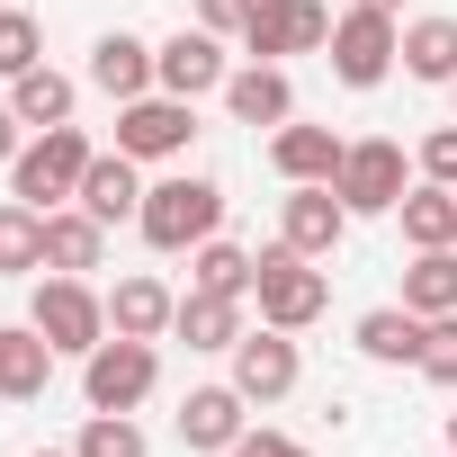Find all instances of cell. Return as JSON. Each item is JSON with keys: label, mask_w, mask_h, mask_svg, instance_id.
I'll use <instances>...</instances> for the list:
<instances>
[{"label": "cell", "mask_w": 457, "mask_h": 457, "mask_svg": "<svg viewBox=\"0 0 457 457\" xmlns=\"http://www.w3.org/2000/svg\"><path fill=\"white\" fill-rule=\"evenodd\" d=\"M54 377V341L37 323H0V403H37Z\"/></svg>", "instance_id": "5bb4252c"}, {"label": "cell", "mask_w": 457, "mask_h": 457, "mask_svg": "<svg viewBox=\"0 0 457 457\" xmlns=\"http://www.w3.org/2000/svg\"><path fill=\"white\" fill-rule=\"evenodd\" d=\"M153 386H162V359H153V341H126V332H108V341L81 359V395H90V412H135Z\"/></svg>", "instance_id": "5b68a950"}, {"label": "cell", "mask_w": 457, "mask_h": 457, "mask_svg": "<svg viewBox=\"0 0 457 457\" xmlns=\"http://www.w3.org/2000/svg\"><path fill=\"white\" fill-rule=\"evenodd\" d=\"M37 457H81V448H37Z\"/></svg>", "instance_id": "8d00e7d4"}, {"label": "cell", "mask_w": 457, "mask_h": 457, "mask_svg": "<svg viewBox=\"0 0 457 457\" xmlns=\"http://www.w3.org/2000/svg\"><path fill=\"white\" fill-rule=\"evenodd\" d=\"M28 270H46V206L0 197V278H28Z\"/></svg>", "instance_id": "cb8c5ba5"}, {"label": "cell", "mask_w": 457, "mask_h": 457, "mask_svg": "<svg viewBox=\"0 0 457 457\" xmlns=\"http://www.w3.org/2000/svg\"><path fill=\"white\" fill-rule=\"evenodd\" d=\"M19 153H28V144H19V108H10V99H0V170H10Z\"/></svg>", "instance_id": "e575fe53"}, {"label": "cell", "mask_w": 457, "mask_h": 457, "mask_svg": "<svg viewBox=\"0 0 457 457\" xmlns=\"http://www.w3.org/2000/svg\"><path fill=\"white\" fill-rule=\"evenodd\" d=\"M37 19L28 10H0V81H19V72H37Z\"/></svg>", "instance_id": "f546056e"}, {"label": "cell", "mask_w": 457, "mask_h": 457, "mask_svg": "<svg viewBox=\"0 0 457 457\" xmlns=\"http://www.w3.org/2000/svg\"><path fill=\"white\" fill-rule=\"evenodd\" d=\"M314 46H332V10H323V0H261L252 28H243V54H252V63L314 54Z\"/></svg>", "instance_id": "9c48e42d"}, {"label": "cell", "mask_w": 457, "mask_h": 457, "mask_svg": "<svg viewBox=\"0 0 457 457\" xmlns=\"http://www.w3.org/2000/svg\"><path fill=\"white\" fill-rule=\"evenodd\" d=\"M448 448H457V412H448Z\"/></svg>", "instance_id": "74e56055"}, {"label": "cell", "mask_w": 457, "mask_h": 457, "mask_svg": "<svg viewBox=\"0 0 457 457\" xmlns=\"http://www.w3.org/2000/svg\"><path fill=\"white\" fill-rule=\"evenodd\" d=\"M395 63H403V28L386 10H359V0H350V19H332V81L377 90Z\"/></svg>", "instance_id": "8992f818"}, {"label": "cell", "mask_w": 457, "mask_h": 457, "mask_svg": "<svg viewBox=\"0 0 457 457\" xmlns=\"http://www.w3.org/2000/svg\"><path fill=\"white\" fill-rule=\"evenodd\" d=\"M421 314L412 305H377V314H359V359H377V368H421Z\"/></svg>", "instance_id": "44dd1931"}, {"label": "cell", "mask_w": 457, "mask_h": 457, "mask_svg": "<svg viewBox=\"0 0 457 457\" xmlns=\"http://www.w3.org/2000/svg\"><path fill=\"white\" fill-rule=\"evenodd\" d=\"M341 153H350V144H341L332 126H296V117H287V126L270 135V162H278L287 188H296V179H341Z\"/></svg>", "instance_id": "9a60e30c"}, {"label": "cell", "mask_w": 457, "mask_h": 457, "mask_svg": "<svg viewBox=\"0 0 457 457\" xmlns=\"http://www.w3.org/2000/svg\"><path fill=\"white\" fill-rule=\"evenodd\" d=\"M224 108H234L243 126H287L296 117V90H287L278 63H243L234 81H224Z\"/></svg>", "instance_id": "ffe728a7"}, {"label": "cell", "mask_w": 457, "mask_h": 457, "mask_svg": "<svg viewBox=\"0 0 457 457\" xmlns=\"http://www.w3.org/2000/svg\"><path fill=\"white\" fill-rule=\"evenodd\" d=\"M99 261H108V224H99L90 206H54V215H46V270L81 278V270H99Z\"/></svg>", "instance_id": "2e32d148"}, {"label": "cell", "mask_w": 457, "mask_h": 457, "mask_svg": "<svg viewBox=\"0 0 457 457\" xmlns=\"http://www.w3.org/2000/svg\"><path fill=\"white\" fill-rule=\"evenodd\" d=\"M252 296H261V323H278V332H305L314 314H323V270L296 252V243H270L261 261H252Z\"/></svg>", "instance_id": "3957f363"}, {"label": "cell", "mask_w": 457, "mask_h": 457, "mask_svg": "<svg viewBox=\"0 0 457 457\" xmlns=\"http://www.w3.org/2000/svg\"><path fill=\"white\" fill-rule=\"evenodd\" d=\"M188 135H197V99L144 90L117 108V153H135V162H170V153H188Z\"/></svg>", "instance_id": "52a82bcc"}, {"label": "cell", "mask_w": 457, "mask_h": 457, "mask_svg": "<svg viewBox=\"0 0 457 457\" xmlns=\"http://www.w3.org/2000/svg\"><path fill=\"white\" fill-rule=\"evenodd\" d=\"M72 448L81 457H144V430H135V412H90Z\"/></svg>", "instance_id": "f1b7e54d"}, {"label": "cell", "mask_w": 457, "mask_h": 457, "mask_svg": "<svg viewBox=\"0 0 457 457\" xmlns=\"http://www.w3.org/2000/svg\"><path fill=\"white\" fill-rule=\"evenodd\" d=\"M135 224H144V243H153V252H197L215 224H224V188L179 170V179L144 188V215H135Z\"/></svg>", "instance_id": "6da1fadb"}, {"label": "cell", "mask_w": 457, "mask_h": 457, "mask_svg": "<svg viewBox=\"0 0 457 457\" xmlns=\"http://www.w3.org/2000/svg\"><path fill=\"white\" fill-rule=\"evenodd\" d=\"M332 188H341V206H350V215H395V206H403V144H395V135L350 144Z\"/></svg>", "instance_id": "ba28073f"}, {"label": "cell", "mask_w": 457, "mask_h": 457, "mask_svg": "<svg viewBox=\"0 0 457 457\" xmlns=\"http://www.w3.org/2000/svg\"><path fill=\"white\" fill-rule=\"evenodd\" d=\"M10 108H19V126H72V81L54 72V63H37V72H19L10 81Z\"/></svg>", "instance_id": "d4e9b609"}, {"label": "cell", "mask_w": 457, "mask_h": 457, "mask_svg": "<svg viewBox=\"0 0 457 457\" xmlns=\"http://www.w3.org/2000/svg\"><path fill=\"white\" fill-rule=\"evenodd\" d=\"M448 90H457V81H448Z\"/></svg>", "instance_id": "60d3db41"}, {"label": "cell", "mask_w": 457, "mask_h": 457, "mask_svg": "<svg viewBox=\"0 0 457 457\" xmlns=\"http://www.w3.org/2000/svg\"><path fill=\"white\" fill-rule=\"evenodd\" d=\"M99 153H90V135L81 126H46L19 162H10V197H28V206H63V197H81V170H90Z\"/></svg>", "instance_id": "7a4b0ae2"}, {"label": "cell", "mask_w": 457, "mask_h": 457, "mask_svg": "<svg viewBox=\"0 0 457 457\" xmlns=\"http://www.w3.org/2000/svg\"><path fill=\"white\" fill-rule=\"evenodd\" d=\"M243 386H188V403H179V439L197 448V457H224V448H234L252 421H243Z\"/></svg>", "instance_id": "4fadbf2b"}, {"label": "cell", "mask_w": 457, "mask_h": 457, "mask_svg": "<svg viewBox=\"0 0 457 457\" xmlns=\"http://www.w3.org/2000/svg\"><path fill=\"white\" fill-rule=\"evenodd\" d=\"M234 72H224V37L215 28H179L170 46H153V90H170V99H206V90H224Z\"/></svg>", "instance_id": "8fae6325"}, {"label": "cell", "mask_w": 457, "mask_h": 457, "mask_svg": "<svg viewBox=\"0 0 457 457\" xmlns=\"http://www.w3.org/2000/svg\"><path fill=\"white\" fill-rule=\"evenodd\" d=\"M341 234H350L341 188H332V179H296V188H287V206H278V243H296L305 261H332V252H341Z\"/></svg>", "instance_id": "30bf717a"}, {"label": "cell", "mask_w": 457, "mask_h": 457, "mask_svg": "<svg viewBox=\"0 0 457 457\" xmlns=\"http://www.w3.org/2000/svg\"><path fill=\"white\" fill-rule=\"evenodd\" d=\"M403 72L412 81H457V19H412L403 28Z\"/></svg>", "instance_id": "484cf974"}, {"label": "cell", "mask_w": 457, "mask_h": 457, "mask_svg": "<svg viewBox=\"0 0 457 457\" xmlns=\"http://www.w3.org/2000/svg\"><path fill=\"white\" fill-rule=\"evenodd\" d=\"M224 457H314V448H296V439H278V430H243Z\"/></svg>", "instance_id": "836d02e7"}, {"label": "cell", "mask_w": 457, "mask_h": 457, "mask_svg": "<svg viewBox=\"0 0 457 457\" xmlns=\"http://www.w3.org/2000/svg\"><path fill=\"white\" fill-rule=\"evenodd\" d=\"M359 10H386V19H395V10H403V0H359Z\"/></svg>", "instance_id": "d590c367"}, {"label": "cell", "mask_w": 457, "mask_h": 457, "mask_svg": "<svg viewBox=\"0 0 457 457\" xmlns=\"http://www.w3.org/2000/svg\"><path fill=\"white\" fill-rule=\"evenodd\" d=\"M448 457H457V448H448Z\"/></svg>", "instance_id": "ab89813d"}, {"label": "cell", "mask_w": 457, "mask_h": 457, "mask_svg": "<svg viewBox=\"0 0 457 457\" xmlns=\"http://www.w3.org/2000/svg\"><path fill=\"white\" fill-rule=\"evenodd\" d=\"M403 305L430 323V314H457V243L448 252H421L412 270H403Z\"/></svg>", "instance_id": "4316f807"}, {"label": "cell", "mask_w": 457, "mask_h": 457, "mask_svg": "<svg viewBox=\"0 0 457 457\" xmlns=\"http://www.w3.org/2000/svg\"><path fill=\"white\" fill-rule=\"evenodd\" d=\"M0 10H10V0H0Z\"/></svg>", "instance_id": "f35d334b"}, {"label": "cell", "mask_w": 457, "mask_h": 457, "mask_svg": "<svg viewBox=\"0 0 457 457\" xmlns=\"http://www.w3.org/2000/svg\"><path fill=\"white\" fill-rule=\"evenodd\" d=\"M188 287H206V296H252V252H234V243H197L188 252Z\"/></svg>", "instance_id": "83f0119b"}, {"label": "cell", "mask_w": 457, "mask_h": 457, "mask_svg": "<svg viewBox=\"0 0 457 457\" xmlns=\"http://www.w3.org/2000/svg\"><path fill=\"white\" fill-rule=\"evenodd\" d=\"M179 323V296L162 287V278H117V296H108V332H126V341H162Z\"/></svg>", "instance_id": "d6986e66"}, {"label": "cell", "mask_w": 457, "mask_h": 457, "mask_svg": "<svg viewBox=\"0 0 457 457\" xmlns=\"http://www.w3.org/2000/svg\"><path fill=\"white\" fill-rule=\"evenodd\" d=\"M412 162H421V179H439V188H457V126H430Z\"/></svg>", "instance_id": "1f68e13d"}, {"label": "cell", "mask_w": 457, "mask_h": 457, "mask_svg": "<svg viewBox=\"0 0 457 457\" xmlns=\"http://www.w3.org/2000/svg\"><path fill=\"white\" fill-rule=\"evenodd\" d=\"M234 386L252 395V403H278V395H296V377H305V359H296V341L278 332V323H261V332H243L234 350Z\"/></svg>", "instance_id": "7c38bea8"}, {"label": "cell", "mask_w": 457, "mask_h": 457, "mask_svg": "<svg viewBox=\"0 0 457 457\" xmlns=\"http://www.w3.org/2000/svg\"><path fill=\"white\" fill-rule=\"evenodd\" d=\"M403 243L412 252H448L457 243V188H439V179H421V188H403Z\"/></svg>", "instance_id": "603a6c76"}, {"label": "cell", "mask_w": 457, "mask_h": 457, "mask_svg": "<svg viewBox=\"0 0 457 457\" xmlns=\"http://www.w3.org/2000/svg\"><path fill=\"white\" fill-rule=\"evenodd\" d=\"M188 350H234L252 323H243V296H206V287H188L179 296V323H170Z\"/></svg>", "instance_id": "7402d4cb"}, {"label": "cell", "mask_w": 457, "mask_h": 457, "mask_svg": "<svg viewBox=\"0 0 457 457\" xmlns=\"http://www.w3.org/2000/svg\"><path fill=\"white\" fill-rule=\"evenodd\" d=\"M421 377H430V386H457V314H430V332H421Z\"/></svg>", "instance_id": "4dcf8cb0"}, {"label": "cell", "mask_w": 457, "mask_h": 457, "mask_svg": "<svg viewBox=\"0 0 457 457\" xmlns=\"http://www.w3.org/2000/svg\"><path fill=\"white\" fill-rule=\"evenodd\" d=\"M28 323L54 341V359H90L99 341H108V296H90V278H46L37 287V305H28Z\"/></svg>", "instance_id": "277c9868"}, {"label": "cell", "mask_w": 457, "mask_h": 457, "mask_svg": "<svg viewBox=\"0 0 457 457\" xmlns=\"http://www.w3.org/2000/svg\"><path fill=\"white\" fill-rule=\"evenodd\" d=\"M252 10H261V0H197V28H215V37H243V28H252Z\"/></svg>", "instance_id": "d6a6232c"}, {"label": "cell", "mask_w": 457, "mask_h": 457, "mask_svg": "<svg viewBox=\"0 0 457 457\" xmlns=\"http://www.w3.org/2000/svg\"><path fill=\"white\" fill-rule=\"evenodd\" d=\"M90 81H99L117 108H126V99H144V90H153V46H144V37H126V28H108V37L90 46Z\"/></svg>", "instance_id": "e0dca14e"}, {"label": "cell", "mask_w": 457, "mask_h": 457, "mask_svg": "<svg viewBox=\"0 0 457 457\" xmlns=\"http://www.w3.org/2000/svg\"><path fill=\"white\" fill-rule=\"evenodd\" d=\"M72 206H90L99 224H126V215H144V179H135V153H99L90 170H81V197Z\"/></svg>", "instance_id": "ac0fdd59"}]
</instances>
